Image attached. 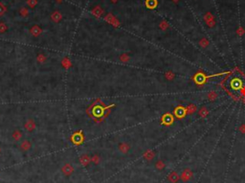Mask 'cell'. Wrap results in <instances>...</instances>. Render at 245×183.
<instances>
[{"mask_svg": "<svg viewBox=\"0 0 245 183\" xmlns=\"http://www.w3.org/2000/svg\"><path fill=\"white\" fill-rule=\"evenodd\" d=\"M196 110H197V107H196L195 104H189V106L186 107L187 114H189V115L194 114Z\"/></svg>", "mask_w": 245, "mask_h": 183, "instance_id": "2e32d148", "label": "cell"}, {"mask_svg": "<svg viewBox=\"0 0 245 183\" xmlns=\"http://www.w3.org/2000/svg\"><path fill=\"white\" fill-rule=\"evenodd\" d=\"M207 98L209 99L210 101H215L218 98V94L216 91H210L207 94Z\"/></svg>", "mask_w": 245, "mask_h": 183, "instance_id": "44dd1931", "label": "cell"}, {"mask_svg": "<svg viewBox=\"0 0 245 183\" xmlns=\"http://www.w3.org/2000/svg\"><path fill=\"white\" fill-rule=\"evenodd\" d=\"M145 6L149 9H154L157 6V0H145Z\"/></svg>", "mask_w": 245, "mask_h": 183, "instance_id": "d6986e66", "label": "cell"}, {"mask_svg": "<svg viewBox=\"0 0 245 183\" xmlns=\"http://www.w3.org/2000/svg\"><path fill=\"white\" fill-rule=\"evenodd\" d=\"M192 176H194V172H192V171L189 168H186L183 172H181L180 179L183 182H188L192 178Z\"/></svg>", "mask_w": 245, "mask_h": 183, "instance_id": "6da1fadb", "label": "cell"}, {"mask_svg": "<svg viewBox=\"0 0 245 183\" xmlns=\"http://www.w3.org/2000/svg\"><path fill=\"white\" fill-rule=\"evenodd\" d=\"M30 33L32 34V36H38L41 33H42V30H41L38 26H34V27H32L30 29Z\"/></svg>", "mask_w": 245, "mask_h": 183, "instance_id": "5bb4252c", "label": "cell"}, {"mask_svg": "<svg viewBox=\"0 0 245 183\" xmlns=\"http://www.w3.org/2000/svg\"><path fill=\"white\" fill-rule=\"evenodd\" d=\"M230 85L234 90H239L242 88V82L240 79H238V78H234V79L231 81Z\"/></svg>", "mask_w": 245, "mask_h": 183, "instance_id": "52a82bcc", "label": "cell"}, {"mask_svg": "<svg viewBox=\"0 0 245 183\" xmlns=\"http://www.w3.org/2000/svg\"><path fill=\"white\" fill-rule=\"evenodd\" d=\"M240 129V132H241L242 133H245V125H242V126L240 127V129Z\"/></svg>", "mask_w": 245, "mask_h": 183, "instance_id": "836d02e7", "label": "cell"}, {"mask_svg": "<svg viewBox=\"0 0 245 183\" xmlns=\"http://www.w3.org/2000/svg\"><path fill=\"white\" fill-rule=\"evenodd\" d=\"M199 45L202 47V48H205V47H207L208 45H209V40H208L207 39H205V38H203L199 41Z\"/></svg>", "mask_w": 245, "mask_h": 183, "instance_id": "484cf974", "label": "cell"}, {"mask_svg": "<svg viewBox=\"0 0 245 183\" xmlns=\"http://www.w3.org/2000/svg\"><path fill=\"white\" fill-rule=\"evenodd\" d=\"M161 121H162V124L165 125V126H170V125H173L174 119H173V116L170 113H166L163 115L162 119H161Z\"/></svg>", "mask_w": 245, "mask_h": 183, "instance_id": "277c9868", "label": "cell"}, {"mask_svg": "<svg viewBox=\"0 0 245 183\" xmlns=\"http://www.w3.org/2000/svg\"><path fill=\"white\" fill-rule=\"evenodd\" d=\"M118 149L122 154H127L130 150V145L127 142H121L118 145Z\"/></svg>", "mask_w": 245, "mask_h": 183, "instance_id": "9c48e42d", "label": "cell"}, {"mask_svg": "<svg viewBox=\"0 0 245 183\" xmlns=\"http://www.w3.org/2000/svg\"><path fill=\"white\" fill-rule=\"evenodd\" d=\"M6 31H7V26L3 22H1L0 23V33H4V32H6Z\"/></svg>", "mask_w": 245, "mask_h": 183, "instance_id": "f546056e", "label": "cell"}, {"mask_svg": "<svg viewBox=\"0 0 245 183\" xmlns=\"http://www.w3.org/2000/svg\"><path fill=\"white\" fill-rule=\"evenodd\" d=\"M6 11H7L6 7H5L2 3H0V17H2V15L6 13Z\"/></svg>", "mask_w": 245, "mask_h": 183, "instance_id": "83f0119b", "label": "cell"}, {"mask_svg": "<svg viewBox=\"0 0 245 183\" xmlns=\"http://www.w3.org/2000/svg\"><path fill=\"white\" fill-rule=\"evenodd\" d=\"M92 14L95 15V17H100L101 15L103 14V9L100 6H97V7H95V8L92 10Z\"/></svg>", "mask_w": 245, "mask_h": 183, "instance_id": "ac0fdd59", "label": "cell"}, {"mask_svg": "<svg viewBox=\"0 0 245 183\" xmlns=\"http://www.w3.org/2000/svg\"><path fill=\"white\" fill-rule=\"evenodd\" d=\"M165 167H166V165H165V163H164V161H162V160H158V161L155 163V168L157 169V170H159V171L164 170V169H165Z\"/></svg>", "mask_w": 245, "mask_h": 183, "instance_id": "7402d4cb", "label": "cell"}, {"mask_svg": "<svg viewBox=\"0 0 245 183\" xmlns=\"http://www.w3.org/2000/svg\"><path fill=\"white\" fill-rule=\"evenodd\" d=\"M36 125H35V122L34 121L33 119H28L27 121L24 123V129L26 130H28V132H33V130L35 129Z\"/></svg>", "mask_w": 245, "mask_h": 183, "instance_id": "ba28073f", "label": "cell"}, {"mask_svg": "<svg viewBox=\"0 0 245 183\" xmlns=\"http://www.w3.org/2000/svg\"><path fill=\"white\" fill-rule=\"evenodd\" d=\"M116 1H118V0H112V2H116Z\"/></svg>", "mask_w": 245, "mask_h": 183, "instance_id": "e575fe53", "label": "cell"}, {"mask_svg": "<svg viewBox=\"0 0 245 183\" xmlns=\"http://www.w3.org/2000/svg\"><path fill=\"white\" fill-rule=\"evenodd\" d=\"M91 162L95 164V165H99V164H100V162H101L100 155H99V154H94L93 156H91Z\"/></svg>", "mask_w": 245, "mask_h": 183, "instance_id": "d4e9b609", "label": "cell"}, {"mask_svg": "<svg viewBox=\"0 0 245 183\" xmlns=\"http://www.w3.org/2000/svg\"><path fill=\"white\" fill-rule=\"evenodd\" d=\"M22 136H23L22 132H20V130H18V129H14V132L12 133V137L14 138V141H19L20 139L22 138Z\"/></svg>", "mask_w": 245, "mask_h": 183, "instance_id": "9a60e30c", "label": "cell"}, {"mask_svg": "<svg viewBox=\"0 0 245 183\" xmlns=\"http://www.w3.org/2000/svg\"><path fill=\"white\" fill-rule=\"evenodd\" d=\"M119 59H120V60H121L122 62H127L130 60V57H129V56L127 54H123V55L120 56Z\"/></svg>", "mask_w": 245, "mask_h": 183, "instance_id": "4316f807", "label": "cell"}, {"mask_svg": "<svg viewBox=\"0 0 245 183\" xmlns=\"http://www.w3.org/2000/svg\"><path fill=\"white\" fill-rule=\"evenodd\" d=\"M143 157L147 160V161H152L155 157V154L152 150H147L143 154Z\"/></svg>", "mask_w": 245, "mask_h": 183, "instance_id": "4fadbf2b", "label": "cell"}, {"mask_svg": "<svg viewBox=\"0 0 245 183\" xmlns=\"http://www.w3.org/2000/svg\"><path fill=\"white\" fill-rule=\"evenodd\" d=\"M165 77H166V79L168 80V81H173L174 78H175V74L173 72V71H167L165 73Z\"/></svg>", "mask_w": 245, "mask_h": 183, "instance_id": "603a6c76", "label": "cell"}, {"mask_svg": "<svg viewBox=\"0 0 245 183\" xmlns=\"http://www.w3.org/2000/svg\"><path fill=\"white\" fill-rule=\"evenodd\" d=\"M208 114H209V109H208L206 107H202L199 109V111H198V115H199L200 117H202V118L207 117Z\"/></svg>", "mask_w": 245, "mask_h": 183, "instance_id": "ffe728a7", "label": "cell"}, {"mask_svg": "<svg viewBox=\"0 0 245 183\" xmlns=\"http://www.w3.org/2000/svg\"><path fill=\"white\" fill-rule=\"evenodd\" d=\"M20 14H22V17H26V15H28V10H26L25 8H22L20 10Z\"/></svg>", "mask_w": 245, "mask_h": 183, "instance_id": "4dcf8cb0", "label": "cell"}, {"mask_svg": "<svg viewBox=\"0 0 245 183\" xmlns=\"http://www.w3.org/2000/svg\"><path fill=\"white\" fill-rule=\"evenodd\" d=\"M106 20L107 22L109 23H113V17H112V14H108L107 17H106Z\"/></svg>", "mask_w": 245, "mask_h": 183, "instance_id": "1f68e13d", "label": "cell"}, {"mask_svg": "<svg viewBox=\"0 0 245 183\" xmlns=\"http://www.w3.org/2000/svg\"><path fill=\"white\" fill-rule=\"evenodd\" d=\"M91 162V157L88 154H82L81 155V157H80V163L82 165V166H88L89 165V163Z\"/></svg>", "mask_w": 245, "mask_h": 183, "instance_id": "8fae6325", "label": "cell"}, {"mask_svg": "<svg viewBox=\"0 0 245 183\" xmlns=\"http://www.w3.org/2000/svg\"><path fill=\"white\" fill-rule=\"evenodd\" d=\"M194 81L197 85H203L205 83V82L207 81L206 75L202 72L197 73V74H195L194 77Z\"/></svg>", "mask_w": 245, "mask_h": 183, "instance_id": "7a4b0ae2", "label": "cell"}, {"mask_svg": "<svg viewBox=\"0 0 245 183\" xmlns=\"http://www.w3.org/2000/svg\"><path fill=\"white\" fill-rule=\"evenodd\" d=\"M61 172L64 175L69 176L74 172V167H73L70 163H66L61 167Z\"/></svg>", "mask_w": 245, "mask_h": 183, "instance_id": "3957f363", "label": "cell"}, {"mask_svg": "<svg viewBox=\"0 0 245 183\" xmlns=\"http://www.w3.org/2000/svg\"><path fill=\"white\" fill-rule=\"evenodd\" d=\"M244 33H245V31H243V29H242V28H239V29H238V31H237V34H238L239 36H242Z\"/></svg>", "mask_w": 245, "mask_h": 183, "instance_id": "d6a6232c", "label": "cell"}, {"mask_svg": "<svg viewBox=\"0 0 245 183\" xmlns=\"http://www.w3.org/2000/svg\"><path fill=\"white\" fill-rule=\"evenodd\" d=\"M27 3L31 8H34L35 5L38 4V0H28Z\"/></svg>", "mask_w": 245, "mask_h": 183, "instance_id": "f1b7e54d", "label": "cell"}, {"mask_svg": "<svg viewBox=\"0 0 245 183\" xmlns=\"http://www.w3.org/2000/svg\"><path fill=\"white\" fill-rule=\"evenodd\" d=\"M51 17H52V19H53L55 22H60V20H61V18H62V15H61V14L60 12L56 11V12H54L53 14H52Z\"/></svg>", "mask_w": 245, "mask_h": 183, "instance_id": "e0dca14e", "label": "cell"}, {"mask_svg": "<svg viewBox=\"0 0 245 183\" xmlns=\"http://www.w3.org/2000/svg\"><path fill=\"white\" fill-rule=\"evenodd\" d=\"M0 153H1V148H0Z\"/></svg>", "mask_w": 245, "mask_h": 183, "instance_id": "d590c367", "label": "cell"}, {"mask_svg": "<svg viewBox=\"0 0 245 183\" xmlns=\"http://www.w3.org/2000/svg\"><path fill=\"white\" fill-rule=\"evenodd\" d=\"M20 150L23 151H28L29 150H31L32 148V143L30 142L29 140H23L21 143H20Z\"/></svg>", "mask_w": 245, "mask_h": 183, "instance_id": "7c38bea8", "label": "cell"}, {"mask_svg": "<svg viewBox=\"0 0 245 183\" xmlns=\"http://www.w3.org/2000/svg\"><path fill=\"white\" fill-rule=\"evenodd\" d=\"M180 179V175L177 174L176 172H171L170 174L168 175V180L170 182V183H176V182H178Z\"/></svg>", "mask_w": 245, "mask_h": 183, "instance_id": "30bf717a", "label": "cell"}, {"mask_svg": "<svg viewBox=\"0 0 245 183\" xmlns=\"http://www.w3.org/2000/svg\"><path fill=\"white\" fill-rule=\"evenodd\" d=\"M36 60L39 64H45L46 60H47V57L44 54H38V57H36Z\"/></svg>", "mask_w": 245, "mask_h": 183, "instance_id": "cb8c5ba5", "label": "cell"}, {"mask_svg": "<svg viewBox=\"0 0 245 183\" xmlns=\"http://www.w3.org/2000/svg\"><path fill=\"white\" fill-rule=\"evenodd\" d=\"M83 139H84V137H83V135L81 132H76L72 135V137H71V140H72V142L76 144V145H80L83 142Z\"/></svg>", "mask_w": 245, "mask_h": 183, "instance_id": "5b68a950", "label": "cell"}, {"mask_svg": "<svg viewBox=\"0 0 245 183\" xmlns=\"http://www.w3.org/2000/svg\"><path fill=\"white\" fill-rule=\"evenodd\" d=\"M187 114V111H186V107H177L175 109H174V115L176 118L178 119H182L186 116Z\"/></svg>", "mask_w": 245, "mask_h": 183, "instance_id": "8992f818", "label": "cell"}]
</instances>
